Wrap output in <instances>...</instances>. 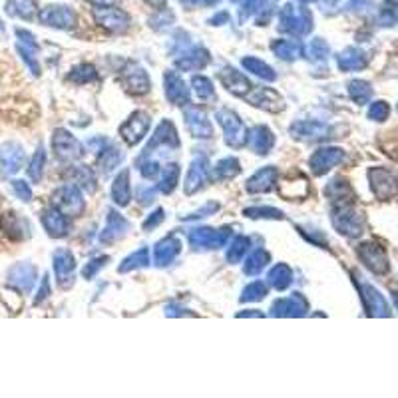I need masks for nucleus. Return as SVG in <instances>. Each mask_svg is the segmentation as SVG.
<instances>
[{"label":"nucleus","mask_w":398,"mask_h":398,"mask_svg":"<svg viewBox=\"0 0 398 398\" xmlns=\"http://www.w3.org/2000/svg\"><path fill=\"white\" fill-rule=\"evenodd\" d=\"M124 159V154L116 147V145H110V143H106L102 150H100V156H98V168H100V172L102 174H111L118 165H120V161Z\"/></svg>","instance_id":"c85d7f7f"},{"label":"nucleus","mask_w":398,"mask_h":398,"mask_svg":"<svg viewBox=\"0 0 398 398\" xmlns=\"http://www.w3.org/2000/svg\"><path fill=\"white\" fill-rule=\"evenodd\" d=\"M138 168H140V172H142L145 179H154V177H158L159 175V165L156 159L140 158L138 159Z\"/></svg>","instance_id":"8fccbe9b"},{"label":"nucleus","mask_w":398,"mask_h":398,"mask_svg":"<svg viewBox=\"0 0 398 398\" xmlns=\"http://www.w3.org/2000/svg\"><path fill=\"white\" fill-rule=\"evenodd\" d=\"M96 18L102 26H106L108 30L111 32H122L126 30L127 18L126 15L118 12V10H111V8H106V10H96Z\"/></svg>","instance_id":"7c9ffc66"},{"label":"nucleus","mask_w":398,"mask_h":398,"mask_svg":"<svg viewBox=\"0 0 398 398\" xmlns=\"http://www.w3.org/2000/svg\"><path fill=\"white\" fill-rule=\"evenodd\" d=\"M24 147L16 142H6L0 145V175L8 177L20 172V168L24 165Z\"/></svg>","instance_id":"423d86ee"},{"label":"nucleus","mask_w":398,"mask_h":398,"mask_svg":"<svg viewBox=\"0 0 398 398\" xmlns=\"http://www.w3.org/2000/svg\"><path fill=\"white\" fill-rule=\"evenodd\" d=\"M177 177H179V165L177 163H170L163 174L159 177L158 190L161 193H172L175 190V183H177Z\"/></svg>","instance_id":"37998d69"},{"label":"nucleus","mask_w":398,"mask_h":398,"mask_svg":"<svg viewBox=\"0 0 398 398\" xmlns=\"http://www.w3.org/2000/svg\"><path fill=\"white\" fill-rule=\"evenodd\" d=\"M279 193L293 201V199H301L309 193V186H307V179L301 174H291L285 179H281L279 183Z\"/></svg>","instance_id":"b1692460"},{"label":"nucleus","mask_w":398,"mask_h":398,"mask_svg":"<svg viewBox=\"0 0 398 398\" xmlns=\"http://www.w3.org/2000/svg\"><path fill=\"white\" fill-rule=\"evenodd\" d=\"M307 309H309V305L302 299V295L295 293L293 297L273 302L271 315L273 317H302V315H307Z\"/></svg>","instance_id":"2eb2a0df"},{"label":"nucleus","mask_w":398,"mask_h":398,"mask_svg":"<svg viewBox=\"0 0 398 398\" xmlns=\"http://www.w3.org/2000/svg\"><path fill=\"white\" fill-rule=\"evenodd\" d=\"M186 126H188L193 138L209 140L213 136V126L207 120L206 111L201 110V108H197V106L188 104V108H186Z\"/></svg>","instance_id":"6e6552de"},{"label":"nucleus","mask_w":398,"mask_h":398,"mask_svg":"<svg viewBox=\"0 0 398 398\" xmlns=\"http://www.w3.org/2000/svg\"><path fill=\"white\" fill-rule=\"evenodd\" d=\"M267 281L271 287H275L277 291H285L287 287L293 283V271L289 269V265L285 263H279L269 271L267 275Z\"/></svg>","instance_id":"72a5a7b5"},{"label":"nucleus","mask_w":398,"mask_h":398,"mask_svg":"<svg viewBox=\"0 0 398 398\" xmlns=\"http://www.w3.org/2000/svg\"><path fill=\"white\" fill-rule=\"evenodd\" d=\"M363 257H365L366 265L372 271H379V273H381V271L386 269V261H384L381 251L374 249V245H365V247H363Z\"/></svg>","instance_id":"a18cd8bd"},{"label":"nucleus","mask_w":398,"mask_h":398,"mask_svg":"<svg viewBox=\"0 0 398 398\" xmlns=\"http://www.w3.org/2000/svg\"><path fill=\"white\" fill-rule=\"evenodd\" d=\"M247 102H251L253 106L267 111H279L283 110V98L277 94L273 88H259L253 86L247 94L243 96Z\"/></svg>","instance_id":"1a4fd4ad"},{"label":"nucleus","mask_w":398,"mask_h":398,"mask_svg":"<svg viewBox=\"0 0 398 398\" xmlns=\"http://www.w3.org/2000/svg\"><path fill=\"white\" fill-rule=\"evenodd\" d=\"M231 239V229L223 227V229H211V227H193L188 235V241L193 249H219L223 245H227V241Z\"/></svg>","instance_id":"f03ea898"},{"label":"nucleus","mask_w":398,"mask_h":398,"mask_svg":"<svg viewBox=\"0 0 398 398\" xmlns=\"http://www.w3.org/2000/svg\"><path fill=\"white\" fill-rule=\"evenodd\" d=\"M179 147V140H177V132H175V127L172 122H168V120H163L158 127H156V134H154V138H152V142L147 143V147L142 152V156L140 158H150L154 152H158V150H177Z\"/></svg>","instance_id":"20e7f679"},{"label":"nucleus","mask_w":398,"mask_h":398,"mask_svg":"<svg viewBox=\"0 0 398 398\" xmlns=\"http://www.w3.org/2000/svg\"><path fill=\"white\" fill-rule=\"evenodd\" d=\"M249 247H251L249 237L237 235V237L231 241V245H229V249H227V261H229V263H239V261L243 259V255L249 251Z\"/></svg>","instance_id":"a19ab883"},{"label":"nucleus","mask_w":398,"mask_h":398,"mask_svg":"<svg viewBox=\"0 0 398 398\" xmlns=\"http://www.w3.org/2000/svg\"><path fill=\"white\" fill-rule=\"evenodd\" d=\"M241 172L237 158H223L213 165V177L217 181H225V179H233L235 175Z\"/></svg>","instance_id":"f704fd0d"},{"label":"nucleus","mask_w":398,"mask_h":398,"mask_svg":"<svg viewBox=\"0 0 398 398\" xmlns=\"http://www.w3.org/2000/svg\"><path fill=\"white\" fill-rule=\"evenodd\" d=\"M70 80L76 82V84H88V82H92V80H96L94 66H92V64H80V66H76V68L72 70Z\"/></svg>","instance_id":"de8ad7c7"},{"label":"nucleus","mask_w":398,"mask_h":398,"mask_svg":"<svg viewBox=\"0 0 398 398\" xmlns=\"http://www.w3.org/2000/svg\"><path fill=\"white\" fill-rule=\"evenodd\" d=\"M0 231L6 237L15 239V241H22L30 235V225L26 219H22L15 211H6L0 217Z\"/></svg>","instance_id":"4468645a"},{"label":"nucleus","mask_w":398,"mask_h":398,"mask_svg":"<svg viewBox=\"0 0 398 398\" xmlns=\"http://www.w3.org/2000/svg\"><path fill=\"white\" fill-rule=\"evenodd\" d=\"M179 251H181V241H179V237L170 235V237L161 239L158 245H156V249H154V263H156L158 267H165V265H170L175 257L179 255Z\"/></svg>","instance_id":"aec40b11"},{"label":"nucleus","mask_w":398,"mask_h":398,"mask_svg":"<svg viewBox=\"0 0 398 398\" xmlns=\"http://www.w3.org/2000/svg\"><path fill=\"white\" fill-rule=\"evenodd\" d=\"M127 229H129V223H127L126 217H122L116 209H110L108 217H106V227H104V231L100 235V241L110 245L114 241H118L122 235H126Z\"/></svg>","instance_id":"a211bd4d"},{"label":"nucleus","mask_w":398,"mask_h":398,"mask_svg":"<svg viewBox=\"0 0 398 398\" xmlns=\"http://www.w3.org/2000/svg\"><path fill=\"white\" fill-rule=\"evenodd\" d=\"M219 209V206L215 203V201H209V203H206V206L201 207L199 211H195L193 215H188L186 217V221H191V219H201V217H207V215H211V213H215Z\"/></svg>","instance_id":"4d7b16f0"},{"label":"nucleus","mask_w":398,"mask_h":398,"mask_svg":"<svg viewBox=\"0 0 398 398\" xmlns=\"http://www.w3.org/2000/svg\"><path fill=\"white\" fill-rule=\"evenodd\" d=\"M329 132V127L320 122H311V120H302V122H295L291 126V136L293 138H301V140H318L325 138V134Z\"/></svg>","instance_id":"cd10ccee"},{"label":"nucleus","mask_w":398,"mask_h":398,"mask_svg":"<svg viewBox=\"0 0 398 398\" xmlns=\"http://www.w3.org/2000/svg\"><path fill=\"white\" fill-rule=\"evenodd\" d=\"M245 215L247 217H253V219H283V211L275 209V207H249L245 209Z\"/></svg>","instance_id":"49530a36"},{"label":"nucleus","mask_w":398,"mask_h":398,"mask_svg":"<svg viewBox=\"0 0 398 398\" xmlns=\"http://www.w3.org/2000/svg\"><path fill=\"white\" fill-rule=\"evenodd\" d=\"M243 68L249 70L255 76H259V78L267 80V82H275L277 80V74L273 72V68H271L269 64H265L259 58H243Z\"/></svg>","instance_id":"e433bc0d"},{"label":"nucleus","mask_w":398,"mask_h":398,"mask_svg":"<svg viewBox=\"0 0 398 398\" xmlns=\"http://www.w3.org/2000/svg\"><path fill=\"white\" fill-rule=\"evenodd\" d=\"M209 64V54L207 50H203L201 46H193L190 50H186L181 56L175 58V66L179 70H186V72H191V70H201Z\"/></svg>","instance_id":"4be33fe9"},{"label":"nucleus","mask_w":398,"mask_h":398,"mask_svg":"<svg viewBox=\"0 0 398 398\" xmlns=\"http://www.w3.org/2000/svg\"><path fill=\"white\" fill-rule=\"evenodd\" d=\"M12 191H15V195L20 201H24V203L32 201L30 186H28L24 179H15V181H12Z\"/></svg>","instance_id":"603ef678"},{"label":"nucleus","mask_w":398,"mask_h":398,"mask_svg":"<svg viewBox=\"0 0 398 398\" xmlns=\"http://www.w3.org/2000/svg\"><path fill=\"white\" fill-rule=\"evenodd\" d=\"M54 271H56V279L58 285L68 289L74 283V271H76V259L70 249H58L54 253Z\"/></svg>","instance_id":"9b49d317"},{"label":"nucleus","mask_w":398,"mask_h":398,"mask_svg":"<svg viewBox=\"0 0 398 398\" xmlns=\"http://www.w3.org/2000/svg\"><path fill=\"white\" fill-rule=\"evenodd\" d=\"M273 143H275V138H273L269 127L253 126L251 129H247V145L253 150L255 154H259V156L269 154Z\"/></svg>","instance_id":"6ab92c4d"},{"label":"nucleus","mask_w":398,"mask_h":398,"mask_svg":"<svg viewBox=\"0 0 398 398\" xmlns=\"http://www.w3.org/2000/svg\"><path fill=\"white\" fill-rule=\"evenodd\" d=\"M370 116H372V118H384V116H386V108L382 106V102L381 104H377V106L372 108Z\"/></svg>","instance_id":"680f3d73"},{"label":"nucleus","mask_w":398,"mask_h":398,"mask_svg":"<svg viewBox=\"0 0 398 398\" xmlns=\"http://www.w3.org/2000/svg\"><path fill=\"white\" fill-rule=\"evenodd\" d=\"M327 54H329V48L327 44L323 42V40H313V44H311V58H315V60H325L327 58Z\"/></svg>","instance_id":"6e6d98bb"},{"label":"nucleus","mask_w":398,"mask_h":398,"mask_svg":"<svg viewBox=\"0 0 398 398\" xmlns=\"http://www.w3.org/2000/svg\"><path fill=\"white\" fill-rule=\"evenodd\" d=\"M338 64H341L343 70H352V68H361V66H363V58H361L359 52L349 50L347 54H343V56L338 58Z\"/></svg>","instance_id":"3c124183"},{"label":"nucleus","mask_w":398,"mask_h":398,"mask_svg":"<svg viewBox=\"0 0 398 398\" xmlns=\"http://www.w3.org/2000/svg\"><path fill=\"white\" fill-rule=\"evenodd\" d=\"M106 263H108V257H104V255H102V257H96V259H92V261H90V263H88V265L84 267V271H82V275H84L86 279H92L96 273L102 269V267H104Z\"/></svg>","instance_id":"864d4df0"},{"label":"nucleus","mask_w":398,"mask_h":398,"mask_svg":"<svg viewBox=\"0 0 398 398\" xmlns=\"http://www.w3.org/2000/svg\"><path fill=\"white\" fill-rule=\"evenodd\" d=\"M48 293H50V287H48V277H44V281H42V285H40V291H38V297H36V305H40V302L44 301L48 297Z\"/></svg>","instance_id":"052dcab7"},{"label":"nucleus","mask_w":398,"mask_h":398,"mask_svg":"<svg viewBox=\"0 0 398 398\" xmlns=\"http://www.w3.org/2000/svg\"><path fill=\"white\" fill-rule=\"evenodd\" d=\"M165 96L175 106H188L190 104V88L186 86L183 78L174 70L165 72Z\"/></svg>","instance_id":"dca6fc26"},{"label":"nucleus","mask_w":398,"mask_h":398,"mask_svg":"<svg viewBox=\"0 0 398 398\" xmlns=\"http://www.w3.org/2000/svg\"><path fill=\"white\" fill-rule=\"evenodd\" d=\"M267 265H269V253L265 249H255L245 261V273L247 275H259Z\"/></svg>","instance_id":"ea45409f"},{"label":"nucleus","mask_w":398,"mask_h":398,"mask_svg":"<svg viewBox=\"0 0 398 398\" xmlns=\"http://www.w3.org/2000/svg\"><path fill=\"white\" fill-rule=\"evenodd\" d=\"M44 163H46V152H44V147H38L36 154L32 156L30 163H28V170H26V174H28V177H30L34 183H38V181L42 179Z\"/></svg>","instance_id":"79ce46f5"},{"label":"nucleus","mask_w":398,"mask_h":398,"mask_svg":"<svg viewBox=\"0 0 398 398\" xmlns=\"http://www.w3.org/2000/svg\"><path fill=\"white\" fill-rule=\"evenodd\" d=\"M161 221H163V209H156V213H152V215L145 219V223H143V229H145V231H150L152 227H158Z\"/></svg>","instance_id":"13d9d810"},{"label":"nucleus","mask_w":398,"mask_h":398,"mask_svg":"<svg viewBox=\"0 0 398 398\" xmlns=\"http://www.w3.org/2000/svg\"><path fill=\"white\" fill-rule=\"evenodd\" d=\"M36 267L30 263H16L15 267L8 271V285L15 287L18 293H30L32 287L36 283Z\"/></svg>","instance_id":"9d476101"},{"label":"nucleus","mask_w":398,"mask_h":398,"mask_svg":"<svg viewBox=\"0 0 398 398\" xmlns=\"http://www.w3.org/2000/svg\"><path fill=\"white\" fill-rule=\"evenodd\" d=\"M52 207L60 209L64 215L68 217H78L80 213L84 211V195L76 183H64L62 188L54 191L52 195Z\"/></svg>","instance_id":"f257e3e1"},{"label":"nucleus","mask_w":398,"mask_h":398,"mask_svg":"<svg viewBox=\"0 0 398 398\" xmlns=\"http://www.w3.org/2000/svg\"><path fill=\"white\" fill-rule=\"evenodd\" d=\"M191 86H193V92L197 94V98H199L201 102H207V100H213V98H215L213 84H211V80L206 78V76H193Z\"/></svg>","instance_id":"c03bdc74"},{"label":"nucleus","mask_w":398,"mask_h":398,"mask_svg":"<svg viewBox=\"0 0 398 398\" xmlns=\"http://www.w3.org/2000/svg\"><path fill=\"white\" fill-rule=\"evenodd\" d=\"M154 197H156V190H154V188H140V190H138V199H140L142 206L152 203Z\"/></svg>","instance_id":"bf43d9fd"},{"label":"nucleus","mask_w":398,"mask_h":398,"mask_svg":"<svg viewBox=\"0 0 398 398\" xmlns=\"http://www.w3.org/2000/svg\"><path fill=\"white\" fill-rule=\"evenodd\" d=\"M341 159H343V152H341V150H336V147H325V150H318V152L313 154L311 168H313V172L317 175L327 174Z\"/></svg>","instance_id":"5701e85b"},{"label":"nucleus","mask_w":398,"mask_h":398,"mask_svg":"<svg viewBox=\"0 0 398 398\" xmlns=\"http://www.w3.org/2000/svg\"><path fill=\"white\" fill-rule=\"evenodd\" d=\"M70 175H72L74 183L78 186L80 190H86V191H94L96 190L94 172H92L88 165H72Z\"/></svg>","instance_id":"c9c22d12"},{"label":"nucleus","mask_w":398,"mask_h":398,"mask_svg":"<svg viewBox=\"0 0 398 398\" xmlns=\"http://www.w3.org/2000/svg\"><path fill=\"white\" fill-rule=\"evenodd\" d=\"M40 221H42L50 237H66L70 233V219H68V215H64L62 211L56 209V207L44 209L42 215H40Z\"/></svg>","instance_id":"f8f14e48"},{"label":"nucleus","mask_w":398,"mask_h":398,"mask_svg":"<svg viewBox=\"0 0 398 398\" xmlns=\"http://www.w3.org/2000/svg\"><path fill=\"white\" fill-rule=\"evenodd\" d=\"M261 4H263V0H247V10L253 12V10H257Z\"/></svg>","instance_id":"e2e57ef3"},{"label":"nucleus","mask_w":398,"mask_h":398,"mask_svg":"<svg viewBox=\"0 0 398 398\" xmlns=\"http://www.w3.org/2000/svg\"><path fill=\"white\" fill-rule=\"evenodd\" d=\"M267 295V285L263 281H255L249 287H245L243 295H241V302L247 301H261Z\"/></svg>","instance_id":"09e8293b"},{"label":"nucleus","mask_w":398,"mask_h":398,"mask_svg":"<svg viewBox=\"0 0 398 398\" xmlns=\"http://www.w3.org/2000/svg\"><path fill=\"white\" fill-rule=\"evenodd\" d=\"M122 82L129 94L143 96L150 92V78L138 64H127L122 70Z\"/></svg>","instance_id":"ddd939ff"},{"label":"nucleus","mask_w":398,"mask_h":398,"mask_svg":"<svg viewBox=\"0 0 398 398\" xmlns=\"http://www.w3.org/2000/svg\"><path fill=\"white\" fill-rule=\"evenodd\" d=\"M247 315H249V317H263V313H253V311H249V313H239L237 317H247Z\"/></svg>","instance_id":"0e129e2a"},{"label":"nucleus","mask_w":398,"mask_h":398,"mask_svg":"<svg viewBox=\"0 0 398 398\" xmlns=\"http://www.w3.org/2000/svg\"><path fill=\"white\" fill-rule=\"evenodd\" d=\"M350 94L354 96L356 102H365L368 94H370V90H368V86H366L365 82H352L350 84Z\"/></svg>","instance_id":"5fc2aeb1"},{"label":"nucleus","mask_w":398,"mask_h":398,"mask_svg":"<svg viewBox=\"0 0 398 398\" xmlns=\"http://www.w3.org/2000/svg\"><path fill=\"white\" fill-rule=\"evenodd\" d=\"M219 126L223 127V134H225V143L231 145V147H243L247 143V127L245 124L239 120V116L235 111L221 108V110L215 114Z\"/></svg>","instance_id":"7ed1b4c3"},{"label":"nucleus","mask_w":398,"mask_h":398,"mask_svg":"<svg viewBox=\"0 0 398 398\" xmlns=\"http://www.w3.org/2000/svg\"><path fill=\"white\" fill-rule=\"evenodd\" d=\"M147 265H150V249H147V247H142L140 251H136V253H132L129 257H126V259L122 261V265L118 267V271H120V273H127V271L147 267Z\"/></svg>","instance_id":"4c0bfd02"},{"label":"nucleus","mask_w":398,"mask_h":398,"mask_svg":"<svg viewBox=\"0 0 398 398\" xmlns=\"http://www.w3.org/2000/svg\"><path fill=\"white\" fill-rule=\"evenodd\" d=\"M333 223L341 233H347V235H359V231H361L359 217L354 213H350L349 209H336L333 215Z\"/></svg>","instance_id":"c756f323"},{"label":"nucleus","mask_w":398,"mask_h":398,"mask_svg":"<svg viewBox=\"0 0 398 398\" xmlns=\"http://www.w3.org/2000/svg\"><path fill=\"white\" fill-rule=\"evenodd\" d=\"M150 124L152 120L145 111H136L129 116V120H126V124L120 127V136L127 145H136L138 142H142L143 136L147 134Z\"/></svg>","instance_id":"0eeeda50"},{"label":"nucleus","mask_w":398,"mask_h":398,"mask_svg":"<svg viewBox=\"0 0 398 398\" xmlns=\"http://www.w3.org/2000/svg\"><path fill=\"white\" fill-rule=\"evenodd\" d=\"M207 172H209V165H207V158L197 154L193 161H191L190 170H188V177H186V193L193 195L197 190H201L207 181Z\"/></svg>","instance_id":"f3484780"},{"label":"nucleus","mask_w":398,"mask_h":398,"mask_svg":"<svg viewBox=\"0 0 398 398\" xmlns=\"http://www.w3.org/2000/svg\"><path fill=\"white\" fill-rule=\"evenodd\" d=\"M219 80H221V84L229 92H233L235 96H241V98L253 88V84L249 82V78L243 76L235 68H223L221 72H219Z\"/></svg>","instance_id":"412c9836"},{"label":"nucleus","mask_w":398,"mask_h":398,"mask_svg":"<svg viewBox=\"0 0 398 398\" xmlns=\"http://www.w3.org/2000/svg\"><path fill=\"white\" fill-rule=\"evenodd\" d=\"M111 197H114V201H116L118 206L124 207L129 203L132 193H129V174H127V170H124L122 174L114 179V186H111Z\"/></svg>","instance_id":"2f4dec72"},{"label":"nucleus","mask_w":398,"mask_h":398,"mask_svg":"<svg viewBox=\"0 0 398 398\" xmlns=\"http://www.w3.org/2000/svg\"><path fill=\"white\" fill-rule=\"evenodd\" d=\"M0 30H4V24H2V20H0Z\"/></svg>","instance_id":"69168bd1"},{"label":"nucleus","mask_w":398,"mask_h":398,"mask_svg":"<svg viewBox=\"0 0 398 398\" xmlns=\"http://www.w3.org/2000/svg\"><path fill=\"white\" fill-rule=\"evenodd\" d=\"M6 12L10 16H18V18L30 20L34 12H36V4H34V0H8Z\"/></svg>","instance_id":"58836bf2"},{"label":"nucleus","mask_w":398,"mask_h":398,"mask_svg":"<svg viewBox=\"0 0 398 398\" xmlns=\"http://www.w3.org/2000/svg\"><path fill=\"white\" fill-rule=\"evenodd\" d=\"M277 179H279V170L277 168H263V170H259L253 177H249V181H247V191L249 193H263V191H271V188L277 183Z\"/></svg>","instance_id":"a878e982"},{"label":"nucleus","mask_w":398,"mask_h":398,"mask_svg":"<svg viewBox=\"0 0 398 398\" xmlns=\"http://www.w3.org/2000/svg\"><path fill=\"white\" fill-rule=\"evenodd\" d=\"M42 24L54 26V28H70L74 24V15L66 8V6H48L46 10H42L40 15Z\"/></svg>","instance_id":"bb28decb"},{"label":"nucleus","mask_w":398,"mask_h":398,"mask_svg":"<svg viewBox=\"0 0 398 398\" xmlns=\"http://www.w3.org/2000/svg\"><path fill=\"white\" fill-rule=\"evenodd\" d=\"M281 28L285 32H293V34H307L311 28V20L307 12H301V16H295V8L293 6H285L283 15H281Z\"/></svg>","instance_id":"393cba45"},{"label":"nucleus","mask_w":398,"mask_h":398,"mask_svg":"<svg viewBox=\"0 0 398 398\" xmlns=\"http://www.w3.org/2000/svg\"><path fill=\"white\" fill-rule=\"evenodd\" d=\"M273 52H275L277 58L291 62V60L301 58L302 46L297 40H277V42L273 44Z\"/></svg>","instance_id":"473e14b6"},{"label":"nucleus","mask_w":398,"mask_h":398,"mask_svg":"<svg viewBox=\"0 0 398 398\" xmlns=\"http://www.w3.org/2000/svg\"><path fill=\"white\" fill-rule=\"evenodd\" d=\"M52 150H54V156L60 161H76V159L84 156V150H82L78 140L72 134H68L66 129H56L54 132Z\"/></svg>","instance_id":"39448f33"}]
</instances>
